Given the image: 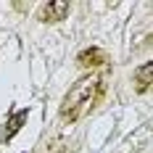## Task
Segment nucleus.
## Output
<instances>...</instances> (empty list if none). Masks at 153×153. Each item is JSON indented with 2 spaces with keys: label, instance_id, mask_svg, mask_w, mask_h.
Masks as SVG:
<instances>
[{
  "label": "nucleus",
  "instance_id": "obj_1",
  "mask_svg": "<svg viewBox=\"0 0 153 153\" xmlns=\"http://www.w3.org/2000/svg\"><path fill=\"white\" fill-rule=\"evenodd\" d=\"M148 76H153V63H148V66H143V69L137 71V79H140V82H145Z\"/></svg>",
  "mask_w": 153,
  "mask_h": 153
},
{
  "label": "nucleus",
  "instance_id": "obj_2",
  "mask_svg": "<svg viewBox=\"0 0 153 153\" xmlns=\"http://www.w3.org/2000/svg\"><path fill=\"white\" fill-rule=\"evenodd\" d=\"M66 8H69L66 3H53V5H50V11H56V13H63Z\"/></svg>",
  "mask_w": 153,
  "mask_h": 153
}]
</instances>
